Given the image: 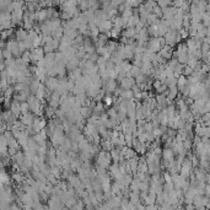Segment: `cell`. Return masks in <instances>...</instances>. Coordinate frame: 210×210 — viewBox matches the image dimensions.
Segmentation results:
<instances>
[{"mask_svg": "<svg viewBox=\"0 0 210 210\" xmlns=\"http://www.w3.org/2000/svg\"><path fill=\"white\" fill-rule=\"evenodd\" d=\"M28 107L35 113H37L38 110H39V99L37 97H30V99H28Z\"/></svg>", "mask_w": 210, "mask_h": 210, "instance_id": "obj_1", "label": "cell"}, {"mask_svg": "<svg viewBox=\"0 0 210 210\" xmlns=\"http://www.w3.org/2000/svg\"><path fill=\"white\" fill-rule=\"evenodd\" d=\"M104 103H106V106H108V107H110L111 104L113 103V97H112V96H110V95H108L107 97H104Z\"/></svg>", "mask_w": 210, "mask_h": 210, "instance_id": "obj_2", "label": "cell"}]
</instances>
